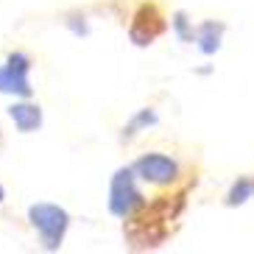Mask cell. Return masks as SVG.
<instances>
[{"instance_id":"obj_1","label":"cell","mask_w":254,"mask_h":254,"mask_svg":"<svg viewBox=\"0 0 254 254\" xmlns=\"http://www.w3.org/2000/svg\"><path fill=\"white\" fill-rule=\"evenodd\" d=\"M195 182H198L195 176H187L182 185L168 187V193L154 195L151 201L145 198V204L134 215L123 221V235H126L128 246L137 249V252L162 246L179 226L187 207V195L195 187Z\"/></svg>"},{"instance_id":"obj_2","label":"cell","mask_w":254,"mask_h":254,"mask_svg":"<svg viewBox=\"0 0 254 254\" xmlns=\"http://www.w3.org/2000/svg\"><path fill=\"white\" fill-rule=\"evenodd\" d=\"M28 224L45 252H59L70 229V212L53 201H37L28 207Z\"/></svg>"},{"instance_id":"obj_3","label":"cell","mask_w":254,"mask_h":254,"mask_svg":"<svg viewBox=\"0 0 254 254\" xmlns=\"http://www.w3.org/2000/svg\"><path fill=\"white\" fill-rule=\"evenodd\" d=\"M145 204V195L137 187V176L131 168H118L109 179V212L126 221Z\"/></svg>"},{"instance_id":"obj_4","label":"cell","mask_w":254,"mask_h":254,"mask_svg":"<svg viewBox=\"0 0 254 254\" xmlns=\"http://www.w3.org/2000/svg\"><path fill=\"white\" fill-rule=\"evenodd\" d=\"M165 31H168V17H165L162 6L157 0H142L140 6L134 8V14H131V23H128L131 45L148 48L162 37Z\"/></svg>"},{"instance_id":"obj_5","label":"cell","mask_w":254,"mask_h":254,"mask_svg":"<svg viewBox=\"0 0 254 254\" xmlns=\"http://www.w3.org/2000/svg\"><path fill=\"white\" fill-rule=\"evenodd\" d=\"M134 176L145 185L154 187H173L182 185V168L176 159H171L168 154H159V151H148V154H140L134 162L128 165Z\"/></svg>"},{"instance_id":"obj_6","label":"cell","mask_w":254,"mask_h":254,"mask_svg":"<svg viewBox=\"0 0 254 254\" xmlns=\"http://www.w3.org/2000/svg\"><path fill=\"white\" fill-rule=\"evenodd\" d=\"M31 59L25 51H11L6 56V62L0 64V92L11 98H31L34 87H31Z\"/></svg>"},{"instance_id":"obj_7","label":"cell","mask_w":254,"mask_h":254,"mask_svg":"<svg viewBox=\"0 0 254 254\" xmlns=\"http://www.w3.org/2000/svg\"><path fill=\"white\" fill-rule=\"evenodd\" d=\"M8 118H11V123H14V128L20 134H34L45 123L42 106L37 101H31V98H17L14 104L8 106Z\"/></svg>"},{"instance_id":"obj_8","label":"cell","mask_w":254,"mask_h":254,"mask_svg":"<svg viewBox=\"0 0 254 254\" xmlns=\"http://www.w3.org/2000/svg\"><path fill=\"white\" fill-rule=\"evenodd\" d=\"M224 31L226 25L221 23V20H204L198 28H195V45H198V51L204 53V56H212V53L221 51V39H224Z\"/></svg>"},{"instance_id":"obj_9","label":"cell","mask_w":254,"mask_h":254,"mask_svg":"<svg viewBox=\"0 0 254 254\" xmlns=\"http://www.w3.org/2000/svg\"><path fill=\"white\" fill-rule=\"evenodd\" d=\"M159 123V118H157V112L151 109V106H142V109H137L134 115H131V120H128L126 126H123V134H120V140L123 142H131L140 131H145V128H151V126H157Z\"/></svg>"},{"instance_id":"obj_10","label":"cell","mask_w":254,"mask_h":254,"mask_svg":"<svg viewBox=\"0 0 254 254\" xmlns=\"http://www.w3.org/2000/svg\"><path fill=\"white\" fill-rule=\"evenodd\" d=\"M252 195H254V176H238V182L229 187L224 204L226 207H240V204H246Z\"/></svg>"},{"instance_id":"obj_11","label":"cell","mask_w":254,"mask_h":254,"mask_svg":"<svg viewBox=\"0 0 254 254\" xmlns=\"http://www.w3.org/2000/svg\"><path fill=\"white\" fill-rule=\"evenodd\" d=\"M171 28H173V34L182 39V42H193L195 39V28H193V20L185 14V11H176L173 14V20H171Z\"/></svg>"},{"instance_id":"obj_12","label":"cell","mask_w":254,"mask_h":254,"mask_svg":"<svg viewBox=\"0 0 254 254\" xmlns=\"http://www.w3.org/2000/svg\"><path fill=\"white\" fill-rule=\"evenodd\" d=\"M3 201H6V187L0 185V207H3Z\"/></svg>"}]
</instances>
